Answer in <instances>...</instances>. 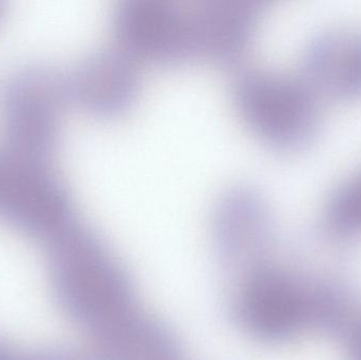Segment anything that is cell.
<instances>
[{
	"label": "cell",
	"mask_w": 361,
	"mask_h": 360,
	"mask_svg": "<svg viewBox=\"0 0 361 360\" xmlns=\"http://www.w3.org/2000/svg\"><path fill=\"white\" fill-rule=\"evenodd\" d=\"M44 244L55 298L91 340L137 310L128 272L92 226L75 217Z\"/></svg>",
	"instance_id": "6da1fadb"
},
{
	"label": "cell",
	"mask_w": 361,
	"mask_h": 360,
	"mask_svg": "<svg viewBox=\"0 0 361 360\" xmlns=\"http://www.w3.org/2000/svg\"><path fill=\"white\" fill-rule=\"evenodd\" d=\"M233 99L247 126L275 149H301L319 132L322 99L302 76L246 68L233 80Z\"/></svg>",
	"instance_id": "7a4b0ae2"
},
{
	"label": "cell",
	"mask_w": 361,
	"mask_h": 360,
	"mask_svg": "<svg viewBox=\"0 0 361 360\" xmlns=\"http://www.w3.org/2000/svg\"><path fill=\"white\" fill-rule=\"evenodd\" d=\"M319 279L271 257L240 276L231 315L238 325L260 342H292L305 332L315 331Z\"/></svg>",
	"instance_id": "3957f363"
},
{
	"label": "cell",
	"mask_w": 361,
	"mask_h": 360,
	"mask_svg": "<svg viewBox=\"0 0 361 360\" xmlns=\"http://www.w3.org/2000/svg\"><path fill=\"white\" fill-rule=\"evenodd\" d=\"M69 103L66 74L42 65L17 70L1 95L4 147L48 163L59 144Z\"/></svg>",
	"instance_id": "277c9868"
},
{
	"label": "cell",
	"mask_w": 361,
	"mask_h": 360,
	"mask_svg": "<svg viewBox=\"0 0 361 360\" xmlns=\"http://www.w3.org/2000/svg\"><path fill=\"white\" fill-rule=\"evenodd\" d=\"M78 217L69 190L47 162L0 148V220L46 243Z\"/></svg>",
	"instance_id": "5b68a950"
},
{
	"label": "cell",
	"mask_w": 361,
	"mask_h": 360,
	"mask_svg": "<svg viewBox=\"0 0 361 360\" xmlns=\"http://www.w3.org/2000/svg\"><path fill=\"white\" fill-rule=\"evenodd\" d=\"M212 241L222 266L238 276L271 257L275 221L259 188L238 182L216 196L210 216Z\"/></svg>",
	"instance_id": "8992f818"
},
{
	"label": "cell",
	"mask_w": 361,
	"mask_h": 360,
	"mask_svg": "<svg viewBox=\"0 0 361 360\" xmlns=\"http://www.w3.org/2000/svg\"><path fill=\"white\" fill-rule=\"evenodd\" d=\"M111 25L118 46L137 61L179 65L197 57L190 8L173 0H120Z\"/></svg>",
	"instance_id": "52a82bcc"
},
{
	"label": "cell",
	"mask_w": 361,
	"mask_h": 360,
	"mask_svg": "<svg viewBox=\"0 0 361 360\" xmlns=\"http://www.w3.org/2000/svg\"><path fill=\"white\" fill-rule=\"evenodd\" d=\"M139 68L137 59L120 46L91 51L66 74L70 103L101 118L125 113L139 94Z\"/></svg>",
	"instance_id": "ba28073f"
},
{
	"label": "cell",
	"mask_w": 361,
	"mask_h": 360,
	"mask_svg": "<svg viewBox=\"0 0 361 360\" xmlns=\"http://www.w3.org/2000/svg\"><path fill=\"white\" fill-rule=\"evenodd\" d=\"M301 76L320 99H360L361 27L337 25L314 35L303 52Z\"/></svg>",
	"instance_id": "9c48e42d"
},
{
	"label": "cell",
	"mask_w": 361,
	"mask_h": 360,
	"mask_svg": "<svg viewBox=\"0 0 361 360\" xmlns=\"http://www.w3.org/2000/svg\"><path fill=\"white\" fill-rule=\"evenodd\" d=\"M264 0H203L190 8L197 57L219 65L237 63L264 13Z\"/></svg>",
	"instance_id": "30bf717a"
},
{
	"label": "cell",
	"mask_w": 361,
	"mask_h": 360,
	"mask_svg": "<svg viewBox=\"0 0 361 360\" xmlns=\"http://www.w3.org/2000/svg\"><path fill=\"white\" fill-rule=\"evenodd\" d=\"M92 342L97 360H184L173 330L139 309Z\"/></svg>",
	"instance_id": "8fae6325"
},
{
	"label": "cell",
	"mask_w": 361,
	"mask_h": 360,
	"mask_svg": "<svg viewBox=\"0 0 361 360\" xmlns=\"http://www.w3.org/2000/svg\"><path fill=\"white\" fill-rule=\"evenodd\" d=\"M324 226L334 238L361 235V168L331 192L324 209Z\"/></svg>",
	"instance_id": "7c38bea8"
},
{
	"label": "cell",
	"mask_w": 361,
	"mask_h": 360,
	"mask_svg": "<svg viewBox=\"0 0 361 360\" xmlns=\"http://www.w3.org/2000/svg\"><path fill=\"white\" fill-rule=\"evenodd\" d=\"M0 360H48L47 348L21 350L0 338Z\"/></svg>",
	"instance_id": "4fadbf2b"
},
{
	"label": "cell",
	"mask_w": 361,
	"mask_h": 360,
	"mask_svg": "<svg viewBox=\"0 0 361 360\" xmlns=\"http://www.w3.org/2000/svg\"><path fill=\"white\" fill-rule=\"evenodd\" d=\"M343 342L345 344L350 360H361V317L345 334Z\"/></svg>",
	"instance_id": "5bb4252c"
},
{
	"label": "cell",
	"mask_w": 361,
	"mask_h": 360,
	"mask_svg": "<svg viewBox=\"0 0 361 360\" xmlns=\"http://www.w3.org/2000/svg\"><path fill=\"white\" fill-rule=\"evenodd\" d=\"M0 14H1V4H0Z\"/></svg>",
	"instance_id": "9a60e30c"
}]
</instances>
